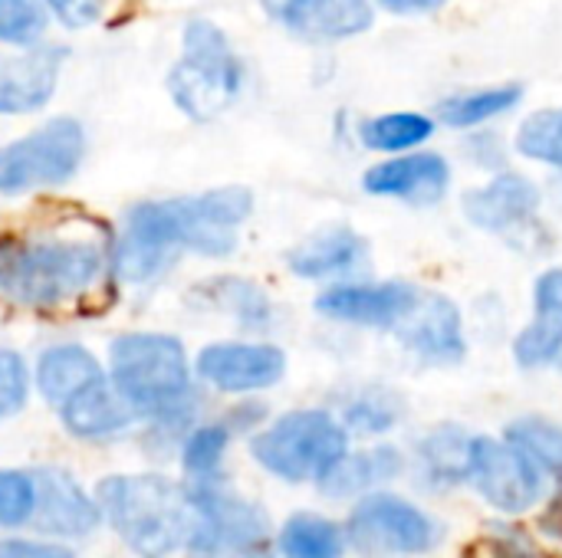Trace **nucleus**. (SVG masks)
Wrapping results in <instances>:
<instances>
[{
  "label": "nucleus",
  "mask_w": 562,
  "mask_h": 558,
  "mask_svg": "<svg viewBox=\"0 0 562 558\" xmlns=\"http://www.w3.org/2000/svg\"><path fill=\"white\" fill-rule=\"evenodd\" d=\"M507 441L527 451L543 470L562 477V424L547 418H520L507 424Z\"/></svg>",
  "instance_id": "33"
},
{
  "label": "nucleus",
  "mask_w": 562,
  "mask_h": 558,
  "mask_svg": "<svg viewBox=\"0 0 562 558\" xmlns=\"http://www.w3.org/2000/svg\"><path fill=\"white\" fill-rule=\"evenodd\" d=\"M448 0H375V7L395 13V16H422V13H435L441 10Z\"/></svg>",
  "instance_id": "39"
},
{
  "label": "nucleus",
  "mask_w": 562,
  "mask_h": 558,
  "mask_svg": "<svg viewBox=\"0 0 562 558\" xmlns=\"http://www.w3.org/2000/svg\"><path fill=\"white\" fill-rule=\"evenodd\" d=\"M369 266V240L349 224H329L286 250V270L306 283L356 280Z\"/></svg>",
  "instance_id": "18"
},
{
  "label": "nucleus",
  "mask_w": 562,
  "mask_h": 558,
  "mask_svg": "<svg viewBox=\"0 0 562 558\" xmlns=\"http://www.w3.org/2000/svg\"><path fill=\"white\" fill-rule=\"evenodd\" d=\"M464 155L477 164V168H491V171H504L507 161V145L497 132H474L464 141Z\"/></svg>",
  "instance_id": "37"
},
{
  "label": "nucleus",
  "mask_w": 562,
  "mask_h": 558,
  "mask_svg": "<svg viewBox=\"0 0 562 558\" xmlns=\"http://www.w3.org/2000/svg\"><path fill=\"white\" fill-rule=\"evenodd\" d=\"M349 543L369 556H422L435 549V523L395 493H369L349 516Z\"/></svg>",
  "instance_id": "10"
},
{
  "label": "nucleus",
  "mask_w": 562,
  "mask_h": 558,
  "mask_svg": "<svg viewBox=\"0 0 562 558\" xmlns=\"http://www.w3.org/2000/svg\"><path fill=\"white\" fill-rule=\"evenodd\" d=\"M468 444L471 437L451 424L425 434V441L418 444V464H422L425 483L445 490V487H458L461 480H468Z\"/></svg>",
  "instance_id": "27"
},
{
  "label": "nucleus",
  "mask_w": 562,
  "mask_h": 558,
  "mask_svg": "<svg viewBox=\"0 0 562 558\" xmlns=\"http://www.w3.org/2000/svg\"><path fill=\"white\" fill-rule=\"evenodd\" d=\"M184 257L178 197L132 204L109 243V276L125 289L158 286Z\"/></svg>",
  "instance_id": "5"
},
{
  "label": "nucleus",
  "mask_w": 562,
  "mask_h": 558,
  "mask_svg": "<svg viewBox=\"0 0 562 558\" xmlns=\"http://www.w3.org/2000/svg\"><path fill=\"white\" fill-rule=\"evenodd\" d=\"M543 194L533 178L520 171H497L487 184L461 194L464 220L484 234H514L540 214Z\"/></svg>",
  "instance_id": "17"
},
{
  "label": "nucleus",
  "mask_w": 562,
  "mask_h": 558,
  "mask_svg": "<svg viewBox=\"0 0 562 558\" xmlns=\"http://www.w3.org/2000/svg\"><path fill=\"white\" fill-rule=\"evenodd\" d=\"M0 558H76L69 549L53 543H26V539H3Z\"/></svg>",
  "instance_id": "38"
},
{
  "label": "nucleus",
  "mask_w": 562,
  "mask_h": 558,
  "mask_svg": "<svg viewBox=\"0 0 562 558\" xmlns=\"http://www.w3.org/2000/svg\"><path fill=\"white\" fill-rule=\"evenodd\" d=\"M33 372L16 349L0 345V418H13L26 408Z\"/></svg>",
  "instance_id": "34"
},
{
  "label": "nucleus",
  "mask_w": 562,
  "mask_h": 558,
  "mask_svg": "<svg viewBox=\"0 0 562 558\" xmlns=\"http://www.w3.org/2000/svg\"><path fill=\"white\" fill-rule=\"evenodd\" d=\"M553 365H557V368L562 372V345H560V355H557V362H553Z\"/></svg>",
  "instance_id": "41"
},
{
  "label": "nucleus",
  "mask_w": 562,
  "mask_h": 558,
  "mask_svg": "<svg viewBox=\"0 0 562 558\" xmlns=\"http://www.w3.org/2000/svg\"><path fill=\"white\" fill-rule=\"evenodd\" d=\"M438 122L425 112H382V115H369L362 118L352 135L359 138L362 148L379 151V155H405L415 151L422 145H428L435 138Z\"/></svg>",
  "instance_id": "25"
},
{
  "label": "nucleus",
  "mask_w": 562,
  "mask_h": 558,
  "mask_svg": "<svg viewBox=\"0 0 562 558\" xmlns=\"http://www.w3.org/2000/svg\"><path fill=\"white\" fill-rule=\"evenodd\" d=\"M517 151L530 161L562 168V109H540L517 128Z\"/></svg>",
  "instance_id": "31"
},
{
  "label": "nucleus",
  "mask_w": 562,
  "mask_h": 558,
  "mask_svg": "<svg viewBox=\"0 0 562 558\" xmlns=\"http://www.w3.org/2000/svg\"><path fill=\"white\" fill-rule=\"evenodd\" d=\"M286 375V352L263 339L211 342L194 358V378L221 395H257L280 385Z\"/></svg>",
  "instance_id": "11"
},
{
  "label": "nucleus",
  "mask_w": 562,
  "mask_h": 558,
  "mask_svg": "<svg viewBox=\"0 0 562 558\" xmlns=\"http://www.w3.org/2000/svg\"><path fill=\"white\" fill-rule=\"evenodd\" d=\"M109 382L165 431H188L194 414V365L171 332H122L109 345Z\"/></svg>",
  "instance_id": "2"
},
{
  "label": "nucleus",
  "mask_w": 562,
  "mask_h": 558,
  "mask_svg": "<svg viewBox=\"0 0 562 558\" xmlns=\"http://www.w3.org/2000/svg\"><path fill=\"white\" fill-rule=\"evenodd\" d=\"M543 529H547L550 536L562 539V483H560V493H557V500H553V503H550V510L543 513Z\"/></svg>",
  "instance_id": "40"
},
{
  "label": "nucleus",
  "mask_w": 562,
  "mask_h": 558,
  "mask_svg": "<svg viewBox=\"0 0 562 558\" xmlns=\"http://www.w3.org/2000/svg\"><path fill=\"white\" fill-rule=\"evenodd\" d=\"M402 418V398L389 388H366L342 408V428L356 434H385Z\"/></svg>",
  "instance_id": "29"
},
{
  "label": "nucleus",
  "mask_w": 562,
  "mask_h": 558,
  "mask_svg": "<svg viewBox=\"0 0 562 558\" xmlns=\"http://www.w3.org/2000/svg\"><path fill=\"white\" fill-rule=\"evenodd\" d=\"M49 33V10L43 0H0V46L23 49L43 43Z\"/></svg>",
  "instance_id": "32"
},
{
  "label": "nucleus",
  "mask_w": 562,
  "mask_h": 558,
  "mask_svg": "<svg viewBox=\"0 0 562 558\" xmlns=\"http://www.w3.org/2000/svg\"><path fill=\"white\" fill-rule=\"evenodd\" d=\"M562 345V266H550L533 283V322L514 339L520 368L553 365Z\"/></svg>",
  "instance_id": "21"
},
{
  "label": "nucleus",
  "mask_w": 562,
  "mask_h": 558,
  "mask_svg": "<svg viewBox=\"0 0 562 558\" xmlns=\"http://www.w3.org/2000/svg\"><path fill=\"white\" fill-rule=\"evenodd\" d=\"M402 474V454L395 447H372V451H359V454H342L333 470L319 480L326 497H356V493H369L389 480H395Z\"/></svg>",
  "instance_id": "24"
},
{
  "label": "nucleus",
  "mask_w": 562,
  "mask_h": 558,
  "mask_svg": "<svg viewBox=\"0 0 562 558\" xmlns=\"http://www.w3.org/2000/svg\"><path fill=\"white\" fill-rule=\"evenodd\" d=\"M402 345L422 362L435 368H451L461 365L468 355V339H464V316L461 306L445 296V293H418V303L412 312L392 329Z\"/></svg>",
  "instance_id": "14"
},
{
  "label": "nucleus",
  "mask_w": 562,
  "mask_h": 558,
  "mask_svg": "<svg viewBox=\"0 0 562 558\" xmlns=\"http://www.w3.org/2000/svg\"><path fill=\"white\" fill-rule=\"evenodd\" d=\"M524 102L520 82H501V86H481L468 92H454L438 102V122L448 128H481L507 112H514Z\"/></svg>",
  "instance_id": "26"
},
{
  "label": "nucleus",
  "mask_w": 562,
  "mask_h": 558,
  "mask_svg": "<svg viewBox=\"0 0 562 558\" xmlns=\"http://www.w3.org/2000/svg\"><path fill=\"white\" fill-rule=\"evenodd\" d=\"M66 59L69 49L49 39L0 53V115L23 118L43 112L59 89Z\"/></svg>",
  "instance_id": "13"
},
{
  "label": "nucleus",
  "mask_w": 562,
  "mask_h": 558,
  "mask_svg": "<svg viewBox=\"0 0 562 558\" xmlns=\"http://www.w3.org/2000/svg\"><path fill=\"white\" fill-rule=\"evenodd\" d=\"M267 13L303 43H342L375 23V0H260Z\"/></svg>",
  "instance_id": "16"
},
{
  "label": "nucleus",
  "mask_w": 562,
  "mask_h": 558,
  "mask_svg": "<svg viewBox=\"0 0 562 558\" xmlns=\"http://www.w3.org/2000/svg\"><path fill=\"white\" fill-rule=\"evenodd\" d=\"M105 375L102 362L79 342H56L49 349L40 352L36 368H33V385L43 395V401L49 405H63L69 401L76 391H82L86 385L99 382Z\"/></svg>",
  "instance_id": "23"
},
{
  "label": "nucleus",
  "mask_w": 562,
  "mask_h": 558,
  "mask_svg": "<svg viewBox=\"0 0 562 558\" xmlns=\"http://www.w3.org/2000/svg\"><path fill=\"white\" fill-rule=\"evenodd\" d=\"M99 513L119 539L142 558H168L188 549L198 510L188 487L161 474H115L95 490Z\"/></svg>",
  "instance_id": "3"
},
{
  "label": "nucleus",
  "mask_w": 562,
  "mask_h": 558,
  "mask_svg": "<svg viewBox=\"0 0 562 558\" xmlns=\"http://www.w3.org/2000/svg\"><path fill=\"white\" fill-rule=\"evenodd\" d=\"M43 3H46L49 16L56 23H63L66 30H86L105 10V0H43Z\"/></svg>",
  "instance_id": "36"
},
{
  "label": "nucleus",
  "mask_w": 562,
  "mask_h": 558,
  "mask_svg": "<svg viewBox=\"0 0 562 558\" xmlns=\"http://www.w3.org/2000/svg\"><path fill=\"white\" fill-rule=\"evenodd\" d=\"M468 480L501 513H527L543 493V467L510 441L471 437L468 444Z\"/></svg>",
  "instance_id": "8"
},
{
  "label": "nucleus",
  "mask_w": 562,
  "mask_h": 558,
  "mask_svg": "<svg viewBox=\"0 0 562 558\" xmlns=\"http://www.w3.org/2000/svg\"><path fill=\"white\" fill-rule=\"evenodd\" d=\"M33 513L36 529L53 536H86L99 526V503L59 467H36L33 474Z\"/></svg>",
  "instance_id": "19"
},
{
  "label": "nucleus",
  "mask_w": 562,
  "mask_h": 558,
  "mask_svg": "<svg viewBox=\"0 0 562 558\" xmlns=\"http://www.w3.org/2000/svg\"><path fill=\"white\" fill-rule=\"evenodd\" d=\"M247 66L231 36L211 16H191L181 30V56L165 76V89L191 122H214L237 105Z\"/></svg>",
  "instance_id": "4"
},
{
  "label": "nucleus",
  "mask_w": 562,
  "mask_h": 558,
  "mask_svg": "<svg viewBox=\"0 0 562 558\" xmlns=\"http://www.w3.org/2000/svg\"><path fill=\"white\" fill-rule=\"evenodd\" d=\"M280 556L283 558H342V533L336 523L296 513L280 529Z\"/></svg>",
  "instance_id": "28"
},
{
  "label": "nucleus",
  "mask_w": 562,
  "mask_h": 558,
  "mask_svg": "<svg viewBox=\"0 0 562 558\" xmlns=\"http://www.w3.org/2000/svg\"><path fill=\"white\" fill-rule=\"evenodd\" d=\"M231 424L227 421H214V424H198L184 434L181 441V460L184 470L198 480H211L221 470V460L231 447Z\"/></svg>",
  "instance_id": "30"
},
{
  "label": "nucleus",
  "mask_w": 562,
  "mask_h": 558,
  "mask_svg": "<svg viewBox=\"0 0 562 558\" xmlns=\"http://www.w3.org/2000/svg\"><path fill=\"white\" fill-rule=\"evenodd\" d=\"M504 558H533V556H524V553H510V556H504Z\"/></svg>",
  "instance_id": "42"
},
{
  "label": "nucleus",
  "mask_w": 562,
  "mask_h": 558,
  "mask_svg": "<svg viewBox=\"0 0 562 558\" xmlns=\"http://www.w3.org/2000/svg\"><path fill=\"white\" fill-rule=\"evenodd\" d=\"M418 286L405 280H385V283H366V280H342L329 283L313 309L339 326H356V329H395L412 306L418 303Z\"/></svg>",
  "instance_id": "12"
},
{
  "label": "nucleus",
  "mask_w": 562,
  "mask_h": 558,
  "mask_svg": "<svg viewBox=\"0 0 562 558\" xmlns=\"http://www.w3.org/2000/svg\"><path fill=\"white\" fill-rule=\"evenodd\" d=\"M349 451V431L339 418L319 408H303L277 418L270 428L254 434L250 454L254 460L290 483L323 480L333 464Z\"/></svg>",
  "instance_id": "7"
},
{
  "label": "nucleus",
  "mask_w": 562,
  "mask_h": 558,
  "mask_svg": "<svg viewBox=\"0 0 562 558\" xmlns=\"http://www.w3.org/2000/svg\"><path fill=\"white\" fill-rule=\"evenodd\" d=\"M59 418H63V428L72 437H79V441H105V437H115V434L128 431L138 421V411L122 398V391L109 382V375H102L99 382L76 391L69 401H63Z\"/></svg>",
  "instance_id": "20"
},
{
  "label": "nucleus",
  "mask_w": 562,
  "mask_h": 558,
  "mask_svg": "<svg viewBox=\"0 0 562 558\" xmlns=\"http://www.w3.org/2000/svg\"><path fill=\"white\" fill-rule=\"evenodd\" d=\"M109 276V243L79 234L0 237V299L20 309H63Z\"/></svg>",
  "instance_id": "1"
},
{
  "label": "nucleus",
  "mask_w": 562,
  "mask_h": 558,
  "mask_svg": "<svg viewBox=\"0 0 562 558\" xmlns=\"http://www.w3.org/2000/svg\"><path fill=\"white\" fill-rule=\"evenodd\" d=\"M451 187V161L438 151H405L375 161L362 174V191L369 197L405 201L415 207H435L445 201Z\"/></svg>",
  "instance_id": "15"
},
{
  "label": "nucleus",
  "mask_w": 562,
  "mask_h": 558,
  "mask_svg": "<svg viewBox=\"0 0 562 558\" xmlns=\"http://www.w3.org/2000/svg\"><path fill=\"white\" fill-rule=\"evenodd\" d=\"M89 151L86 125L72 115H53L33 132L0 145V197H26L66 187Z\"/></svg>",
  "instance_id": "6"
},
{
  "label": "nucleus",
  "mask_w": 562,
  "mask_h": 558,
  "mask_svg": "<svg viewBox=\"0 0 562 558\" xmlns=\"http://www.w3.org/2000/svg\"><path fill=\"white\" fill-rule=\"evenodd\" d=\"M191 299L198 306L231 316L244 332H267L277 319V306H273L270 293L247 276H231V273L211 276L194 286Z\"/></svg>",
  "instance_id": "22"
},
{
  "label": "nucleus",
  "mask_w": 562,
  "mask_h": 558,
  "mask_svg": "<svg viewBox=\"0 0 562 558\" xmlns=\"http://www.w3.org/2000/svg\"><path fill=\"white\" fill-rule=\"evenodd\" d=\"M33 513V477L0 470V526H20Z\"/></svg>",
  "instance_id": "35"
},
{
  "label": "nucleus",
  "mask_w": 562,
  "mask_h": 558,
  "mask_svg": "<svg viewBox=\"0 0 562 558\" xmlns=\"http://www.w3.org/2000/svg\"><path fill=\"white\" fill-rule=\"evenodd\" d=\"M184 253L204 260H227L240 247V230L254 217V191L244 184H221L201 194L178 197Z\"/></svg>",
  "instance_id": "9"
}]
</instances>
